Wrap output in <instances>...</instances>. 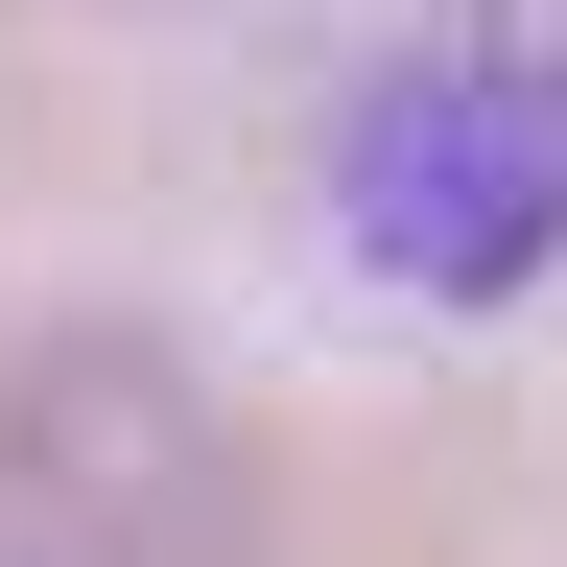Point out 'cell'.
Segmentation results:
<instances>
[{
    "instance_id": "cell-1",
    "label": "cell",
    "mask_w": 567,
    "mask_h": 567,
    "mask_svg": "<svg viewBox=\"0 0 567 567\" xmlns=\"http://www.w3.org/2000/svg\"><path fill=\"white\" fill-rule=\"evenodd\" d=\"M260 544V450L189 379V331L71 308L0 354V567H237Z\"/></svg>"
},
{
    "instance_id": "cell-2",
    "label": "cell",
    "mask_w": 567,
    "mask_h": 567,
    "mask_svg": "<svg viewBox=\"0 0 567 567\" xmlns=\"http://www.w3.org/2000/svg\"><path fill=\"white\" fill-rule=\"evenodd\" d=\"M331 189H354V237H379V284H425V308L544 284V260H567V48H544V24L402 48L379 95H354Z\"/></svg>"
}]
</instances>
